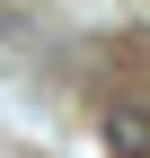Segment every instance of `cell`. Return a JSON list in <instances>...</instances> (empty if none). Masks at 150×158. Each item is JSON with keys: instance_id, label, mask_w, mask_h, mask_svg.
<instances>
[{"instance_id": "1", "label": "cell", "mask_w": 150, "mask_h": 158, "mask_svg": "<svg viewBox=\"0 0 150 158\" xmlns=\"http://www.w3.org/2000/svg\"><path fill=\"white\" fill-rule=\"evenodd\" d=\"M97 141H106V158H150V106L141 97H106Z\"/></svg>"}]
</instances>
